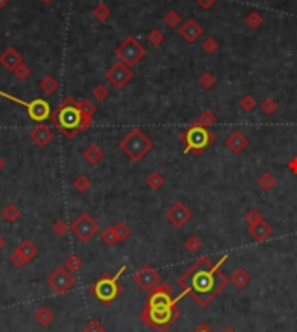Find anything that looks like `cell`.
Returning <instances> with one entry per match:
<instances>
[{"instance_id": "1", "label": "cell", "mask_w": 297, "mask_h": 332, "mask_svg": "<svg viewBox=\"0 0 297 332\" xmlns=\"http://www.w3.org/2000/svg\"><path fill=\"white\" fill-rule=\"evenodd\" d=\"M228 261V254H224L217 261L216 264H211L207 270L198 268L193 272L186 282V287L182 292L188 296H191V299L198 304L200 308H207L222 291L228 287L230 277L226 273H222L221 266Z\"/></svg>"}, {"instance_id": "2", "label": "cell", "mask_w": 297, "mask_h": 332, "mask_svg": "<svg viewBox=\"0 0 297 332\" xmlns=\"http://www.w3.org/2000/svg\"><path fill=\"white\" fill-rule=\"evenodd\" d=\"M49 120L58 127L66 139H73L80 132L82 127V112L78 108V101L75 96H68L63 99V103L51 112Z\"/></svg>"}, {"instance_id": "3", "label": "cell", "mask_w": 297, "mask_h": 332, "mask_svg": "<svg viewBox=\"0 0 297 332\" xmlns=\"http://www.w3.org/2000/svg\"><path fill=\"white\" fill-rule=\"evenodd\" d=\"M153 146H155L153 139L148 136V134L143 132L139 127L130 129L119 143V148L127 155V159L132 160V162H139V160L145 159V157L153 150Z\"/></svg>"}, {"instance_id": "4", "label": "cell", "mask_w": 297, "mask_h": 332, "mask_svg": "<svg viewBox=\"0 0 297 332\" xmlns=\"http://www.w3.org/2000/svg\"><path fill=\"white\" fill-rule=\"evenodd\" d=\"M214 141H216V138H214L211 130L198 127V125H193V124L186 130H182L181 134V143L185 145V153L195 151V155H202Z\"/></svg>"}, {"instance_id": "5", "label": "cell", "mask_w": 297, "mask_h": 332, "mask_svg": "<svg viewBox=\"0 0 297 332\" xmlns=\"http://www.w3.org/2000/svg\"><path fill=\"white\" fill-rule=\"evenodd\" d=\"M124 273H125V266H122L119 272H117L115 275H111V277H110V275H103V277L99 278V280L96 282L93 287H90V292H93L94 298L98 301H101L103 304L113 303V301L119 298L120 292H122L119 278Z\"/></svg>"}, {"instance_id": "6", "label": "cell", "mask_w": 297, "mask_h": 332, "mask_svg": "<svg viewBox=\"0 0 297 332\" xmlns=\"http://www.w3.org/2000/svg\"><path fill=\"white\" fill-rule=\"evenodd\" d=\"M179 317H181V309H179V306H174L170 309H153V308L145 306L141 309L143 324L158 332H165Z\"/></svg>"}, {"instance_id": "7", "label": "cell", "mask_w": 297, "mask_h": 332, "mask_svg": "<svg viewBox=\"0 0 297 332\" xmlns=\"http://www.w3.org/2000/svg\"><path fill=\"white\" fill-rule=\"evenodd\" d=\"M185 292H181L179 296L174 298L172 296V287L167 282H160L155 289H151L148 292V299L145 306L153 308V309H170L174 306H177V303L185 298Z\"/></svg>"}, {"instance_id": "8", "label": "cell", "mask_w": 297, "mask_h": 332, "mask_svg": "<svg viewBox=\"0 0 297 332\" xmlns=\"http://www.w3.org/2000/svg\"><path fill=\"white\" fill-rule=\"evenodd\" d=\"M115 56L119 58L120 63L132 68L146 56V49H145V46H141V42H139L136 37H127V38H124V42H120L119 46H117Z\"/></svg>"}, {"instance_id": "9", "label": "cell", "mask_w": 297, "mask_h": 332, "mask_svg": "<svg viewBox=\"0 0 297 332\" xmlns=\"http://www.w3.org/2000/svg\"><path fill=\"white\" fill-rule=\"evenodd\" d=\"M0 98H6V99H9V101L25 106L26 112H28L30 119H32L33 122H38V124H42L43 120H47V119H49V115H51V106H49V103H47L45 99L37 98V99H32V101H23V99L16 98V96L4 93V91H0Z\"/></svg>"}, {"instance_id": "10", "label": "cell", "mask_w": 297, "mask_h": 332, "mask_svg": "<svg viewBox=\"0 0 297 332\" xmlns=\"http://www.w3.org/2000/svg\"><path fill=\"white\" fill-rule=\"evenodd\" d=\"M70 230H72V233L77 237L78 242L87 244L98 235L99 225L96 223V219L90 216V214L82 212L80 216H77V219L70 225Z\"/></svg>"}, {"instance_id": "11", "label": "cell", "mask_w": 297, "mask_h": 332, "mask_svg": "<svg viewBox=\"0 0 297 332\" xmlns=\"http://www.w3.org/2000/svg\"><path fill=\"white\" fill-rule=\"evenodd\" d=\"M75 275L68 272L64 266H59L47 277V285L51 287V291H54L56 294H66L68 291H72L75 287Z\"/></svg>"}, {"instance_id": "12", "label": "cell", "mask_w": 297, "mask_h": 332, "mask_svg": "<svg viewBox=\"0 0 297 332\" xmlns=\"http://www.w3.org/2000/svg\"><path fill=\"white\" fill-rule=\"evenodd\" d=\"M104 78H106V82H110L113 89L122 91L134 78V73H132V70L127 67V64H124V63H120V61H119V63L111 64V67L106 70Z\"/></svg>"}, {"instance_id": "13", "label": "cell", "mask_w": 297, "mask_h": 332, "mask_svg": "<svg viewBox=\"0 0 297 332\" xmlns=\"http://www.w3.org/2000/svg\"><path fill=\"white\" fill-rule=\"evenodd\" d=\"M165 219H167L169 225L174 226V228H182V226H186L188 223L193 219V211H191L185 202L177 200V202H174L167 209Z\"/></svg>"}, {"instance_id": "14", "label": "cell", "mask_w": 297, "mask_h": 332, "mask_svg": "<svg viewBox=\"0 0 297 332\" xmlns=\"http://www.w3.org/2000/svg\"><path fill=\"white\" fill-rule=\"evenodd\" d=\"M37 252H38V249L32 240H23V242L16 247V251L12 252V256L9 257V263L12 266H16V268H23L25 264H28L30 261L35 259Z\"/></svg>"}, {"instance_id": "15", "label": "cell", "mask_w": 297, "mask_h": 332, "mask_svg": "<svg viewBox=\"0 0 297 332\" xmlns=\"http://www.w3.org/2000/svg\"><path fill=\"white\" fill-rule=\"evenodd\" d=\"M132 278H134V282H136L138 285L141 287L143 291H146V292H150L151 289H155V287L162 282L160 273L156 272V270L153 268L151 264L141 266V268H139L138 272L134 273Z\"/></svg>"}, {"instance_id": "16", "label": "cell", "mask_w": 297, "mask_h": 332, "mask_svg": "<svg viewBox=\"0 0 297 332\" xmlns=\"http://www.w3.org/2000/svg\"><path fill=\"white\" fill-rule=\"evenodd\" d=\"M177 30H179L181 38L188 43L196 42L203 35V26L195 19H186L185 23H181V26H179Z\"/></svg>"}, {"instance_id": "17", "label": "cell", "mask_w": 297, "mask_h": 332, "mask_svg": "<svg viewBox=\"0 0 297 332\" xmlns=\"http://www.w3.org/2000/svg\"><path fill=\"white\" fill-rule=\"evenodd\" d=\"M224 145L231 153L238 155L247 150L248 145H250V139H248L247 134H243L242 130H233V132H230L228 138L224 139Z\"/></svg>"}, {"instance_id": "18", "label": "cell", "mask_w": 297, "mask_h": 332, "mask_svg": "<svg viewBox=\"0 0 297 332\" xmlns=\"http://www.w3.org/2000/svg\"><path fill=\"white\" fill-rule=\"evenodd\" d=\"M30 139H32L37 146L45 148L52 139H54V132H52V129L49 127V125L40 124V125H37V127H33L32 130H30Z\"/></svg>"}, {"instance_id": "19", "label": "cell", "mask_w": 297, "mask_h": 332, "mask_svg": "<svg viewBox=\"0 0 297 332\" xmlns=\"http://www.w3.org/2000/svg\"><path fill=\"white\" fill-rule=\"evenodd\" d=\"M23 63V56L14 47H7L6 51L0 54V64L7 70V72H14V70Z\"/></svg>"}, {"instance_id": "20", "label": "cell", "mask_w": 297, "mask_h": 332, "mask_svg": "<svg viewBox=\"0 0 297 332\" xmlns=\"http://www.w3.org/2000/svg\"><path fill=\"white\" fill-rule=\"evenodd\" d=\"M247 231L254 242H264V240H268L273 235V226L264 219L261 223H256V225H250Z\"/></svg>"}, {"instance_id": "21", "label": "cell", "mask_w": 297, "mask_h": 332, "mask_svg": "<svg viewBox=\"0 0 297 332\" xmlns=\"http://www.w3.org/2000/svg\"><path fill=\"white\" fill-rule=\"evenodd\" d=\"M78 108H80L82 112V127H80V132L82 130H87L93 125V117L96 115V104L93 101H89V99H82V101H78Z\"/></svg>"}, {"instance_id": "22", "label": "cell", "mask_w": 297, "mask_h": 332, "mask_svg": "<svg viewBox=\"0 0 297 332\" xmlns=\"http://www.w3.org/2000/svg\"><path fill=\"white\" fill-rule=\"evenodd\" d=\"M212 263H211V259H209V257H200V259H195L193 263H191V266L188 270H185V272L181 273V277L177 278V283H179V287H181V289H185L186 287V282H188V278L191 277V275H193V272H196V270L198 268H203V266H211Z\"/></svg>"}, {"instance_id": "23", "label": "cell", "mask_w": 297, "mask_h": 332, "mask_svg": "<svg viewBox=\"0 0 297 332\" xmlns=\"http://www.w3.org/2000/svg\"><path fill=\"white\" fill-rule=\"evenodd\" d=\"M250 280H252V277L245 268H237L233 273L230 275V283H233L237 289H243V287H247L248 283H250Z\"/></svg>"}, {"instance_id": "24", "label": "cell", "mask_w": 297, "mask_h": 332, "mask_svg": "<svg viewBox=\"0 0 297 332\" xmlns=\"http://www.w3.org/2000/svg\"><path fill=\"white\" fill-rule=\"evenodd\" d=\"M84 159L89 162L90 165H99L103 162V159H104V151H103V148L101 146H98V145H89L84 150Z\"/></svg>"}, {"instance_id": "25", "label": "cell", "mask_w": 297, "mask_h": 332, "mask_svg": "<svg viewBox=\"0 0 297 332\" xmlns=\"http://www.w3.org/2000/svg\"><path fill=\"white\" fill-rule=\"evenodd\" d=\"M35 320H37L38 325L47 327L52 324V320H54V313H52V309L49 306H40L35 312Z\"/></svg>"}, {"instance_id": "26", "label": "cell", "mask_w": 297, "mask_h": 332, "mask_svg": "<svg viewBox=\"0 0 297 332\" xmlns=\"http://www.w3.org/2000/svg\"><path fill=\"white\" fill-rule=\"evenodd\" d=\"M277 183H278L277 178H275L271 172H263L259 178H257V186H259L261 190L264 191V193H269L271 190H275Z\"/></svg>"}, {"instance_id": "27", "label": "cell", "mask_w": 297, "mask_h": 332, "mask_svg": "<svg viewBox=\"0 0 297 332\" xmlns=\"http://www.w3.org/2000/svg\"><path fill=\"white\" fill-rule=\"evenodd\" d=\"M111 16V9L106 6L104 2H99L96 4L94 9H93V17L96 21H99V23H104V21H108Z\"/></svg>"}, {"instance_id": "28", "label": "cell", "mask_w": 297, "mask_h": 332, "mask_svg": "<svg viewBox=\"0 0 297 332\" xmlns=\"http://www.w3.org/2000/svg\"><path fill=\"white\" fill-rule=\"evenodd\" d=\"M216 120H217L216 113L211 110H205L202 112V115L193 122V125H198V127H203V129H211L212 125L216 124Z\"/></svg>"}, {"instance_id": "29", "label": "cell", "mask_w": 297, "mask_h": 332, "mask_svg": "<svg viewBox=\"0 0 297 332\" xmlns=\"http://www.w3.org/2000/svg\"><path fill=\"white\" fill-rule=\"evenodd\" d=\"M40 89H42V93L43 94H54L56 91L59 89V82H58V78L56 77H52V75H45L40 80Z\"/></svg>"}, {"instance_id": "30", "label": "cell", "mask_w": 297, "mask_h": 332, "mask_svg": "<svg viewBox=\"0 0 297 332\" xmlns=\"http://www.w3.org/2000/svg\"><path fill=\"white\" fill-rule=\"evenodd\" d=\"M2 217L7 223H16L21 217V209L14 204H7L6 207L2 209Z\"/></svg>"}, {"instance_id": "31", "label": "cell", "mask_w": 297, "mask_h": 332, "mask_svg": "<svg viewBox=\"0 0 297 332\" xmlns=\"http://www.w3.org/2000/svg\"><path fill=\"white\" fill-rule=\"evenodd\" d=\"M264 23V17L263 14H261L259 11H250L248 14L245 16V25L248 26L250 30H257V28H261Z\"/></svg>"}, {"instance_id": "32", "label": "cell", "mask_w": 297, "mask_h": 332, "mask_svg": "<svg viewBox=\"0 0 297 332\" xmlns=\"http://www.w3.org/2000/svg\"><path fill=\"white\" fill-rule=\"evenodd\" d=\"M113 231H115V235H117V240H119V244L122 242H125L130 235H132V231H130V228L127 225H125L124 221H119V223H115L113 225Z\"/></svg>"}, {"instance_id": "33", "label": "cell", "mask_w": 297, "mask_h": 332, "mask_svg": "<svg viewBox=\"0 0 297 332\" xmlns=\"http://www.w3.org/2000/svg\"><path fill=\"white\" fill-rule=\"evenodd\" d=\"M99 238H101V242L104 244V246H108V247H113V246H117V244H119L115 231H113V226L104 228L101 233H99Z\"/></svg>"}, {"instance_id": "34", "label": "cell", "mask_w": 297, "mask_h": 332, "mask_svg": "<svg viewBox=\"0 0 297 332\" xmlns=\"http://www.w3.org/2000/svg\"><path fill=\"white\" fill-rule=\"evenodd\" d=\"M146 185L150 190H160L165 185V178L160 172H151L146 176Z\"/></svg>"}, {"instance_id": "35", "label": "cell", "mask_w": 297, "mask_h": 332, "mask_svg": "<svg viewBox=\"0 0 297 332\" xmlns=\"http://www.w3.org/2000/svg\"><path fill=\"white\" fill-rule=\"evenodd\" d=\"M198 84H200V87H202V89L211 91L212 87L217 84V78H216V75H214V73L205 72V73H202V75L198 77Z\"/></svg>"}, {"instance_id": "36", "label": "cell", "mask_w": 297, "mask_h": 332, "mask_svg": "<svg viewBox=\"0 0 297 332\" xmlns=\"http://www.w3.org/2000/svg\"><path fill=\"white\" fill-rule=\"evenodd\" d=\"M202 240H200L196 235H190V237L186 238V242H185V249L188 252H191V254H196V252H200L202 251Z\"/></svg>"}, {"instance_id": "37", "label": "cell", "mask_w": 297, "mask_h": 332, "mask_svg": "<svg viewBox=\"0 0 297 332\" xmlns=\"http://www.w3.org/2000/svg\"><path fill=\"white\" fill-rule=\"evenodd\" d=\"M82 266H84V261H82L77 254H72V256H68L66 259H64V268H66L68 272H72V273L82 270Z\"/></svg>"}, {"instance_id": "38", "label": "cell", "mask_w": 297, "mask_h": 332, "mask_svg": "<svg viewBox=\"0 0 297 332\" xmlns=\"http://www.w3.org/2000/svg\"><path fill=\"white\" fill-rule=\"evenodd\" d=\"M164 23L167 28H179L181 26V14L177 11H169L167 14L164 16Z\"/></svg>"}, {"instance_id": "39", "label": "cell", "mask_w": 297, "mask_h": 332, "mask_svg": "<svg viewBox=\"0 0 297 332\" xmlns=\"http://www.w3.org/2000/svg\"><path fill=\"white\" fill-rule=\"evenodd\" d=\"M219 47H221V42L214 37H207L202 42V49L207 52V54H214V52H217L219 51Z\"/></svg>"}, {"instance_id": "40", "label": "cell", "mask_w": 297, "mask_h": 332, "mask_svg": "<svg viewBox=\"0 0 297 332\" xmlns=\"http://www.w3.org/2000/svg\"><path fill=\"white\" fill-rule=\"evenodd\" d=\"M240 108H242L243 112H252V110H256V106H257V101H256V98L252 94H245V96H242V99H240Z\"/></svg>"}, {"instance_id": "41", "label": "cell", "mask_w": 297, "mask_h": 332, "mask_svg": "<svg viewBox=\"0 0 297 332\" xmlns=\"http://www.w3.org/2000/svg\"><path fill=\"white\" fill-rule=\"evenodd\" d=\"M261 110H263L264 115H273V113H277L278 110V103L275 101L273 98H264L263 101H261Z\"/></svg>"}, {"instance_id": "42", "label": "cell", "mask_w": 297, "mask_h": 332, "mask_svg": "<svg viewBox=\"0 0 297 332\" xmlns=\"http://www.w3.org/2000/svg\"><path fill=\"white\" fill-rule=\"evenodd\" d=\"M243 219H245L247 225L250 226V225H256V223L264 221V217H263V214H261V211H257V209H248Z\"/></svg>"}, {"instance_id": "43", "label": "cell", "mask_w": 297, "mask_h": 332, "mask_svg": "<svg viewBox=\"0 0 297 332\" xmlns=\"http://www.w3.org/2000/svg\"><path fill=\"white\" fill-rule=\"evenodd\" d=\"M148 42H150L151 46H155V47L162 46V43L165 42V35H164V32H160L158 28H156V30H151V32L148 33Z\"/></svg>"}, {"instance_id": "44", "label": "cell", "mask_w": 297, "mask_h": 332, "mask_svg": "<svg viewBox=\"0 0 297 332\" xmlns=\"http://www.w3.org/2000/svg\"><path fill=\"white\" fill-rule=\"evenodd\" d=\"M73 186H75V190L78 191V193H85V191L90 188V179L87 176H78L75 181H73Z\"/></svg>"}, {"instance_id": "45", "label": "cell", "mask_w": 297, "mask_h": 332, "mask_svg": "<svg viewBox=\"0 0 297 332\" xmlns=\"http://www.w3.org/2000/svg\"><path fill=\"white\" fill-rule=\"evenodd\" d=\"M93 96L98 101H106V99L110 98V91H108V87L104 84H99L93 89Z\"/></svg>"}, {"instance_id": "46", "label": "cell", "mask_w": 297, "mask_h": 332, "mask_svg": "<svg viewBox=\"0 0 297 332\" xmlns=\"http://www.w3.org/2000/svg\"><path fill=\"white\" fill-rule=\"evenodd\" d=\"M68 230H70L68 223L63 221V219H58L54 225H52V231H54L56 237H64V235L68 233Z\"/></svg>"}, {"instance_id": "47", "label": "cell", "mask_w": 297, "mask_h": 332, "mask_svg": "<svg viewBox=\"0 0 297 332\" xmlns=\"http://www.w3.org/2000/svg\"><path fill=\"white\" fill-rule=\"evenodd\" d=\"M12 73L16 75L17 80H26V78L32 75V70L28 68V64H26V63H21L19 67H17Z\"/></svg>"}, {"instance_id": "48", "label": "cell", "mask_w": 297, "mask_h": 332, "mask_svg": "<svg viewBox=\"0 0 297 332\" xmlns=\"http://www.w3.org/2000/svg\"><path fill=\"white\" fill-rule=\"evenodd\" d=\"M82 332H108V329L99 320H90L89 324L82 329Z\"/></svg>"}, {"instance_id": "49", "label": "cell", "mask_w": 297, "mask_h": 332, "mask_svg": "<svg viewBox=\"0 0 297 332\" xmlns=\"http://www.w3.org/2000/svg\"><path fill=\"white\" fill-rule=\"evenodd\" d=\"M196 4H198V7L202 9H211L216 6V0H196Z\"/></svg>"}, {"instance_id": "50", "label": "cell", "mask_w": 297, "mask_h": 332, "mask_svg": "<svg viewBox=\"0 0 297 332\" xmlns=\"http://www.w3.org/2000/svg\"><path fill=\"white\" fill-rule=\"evenodd\" d=\"M287 167H289V170L292 174H295V176H297V155L290 160L289 164H287Z\"/></svg>"}, {"instance_id": "51", "label": "cell", "mask_w": 297, "mask_h": 332, "mask_svg": "<svg viewBox=\"0 0 297 332\" xmlns=\"http://www.w3.org/2000/svg\"><path fill=\"white\" fill-rule=\"evenodd\" d=\"M193 332H214V330H212L211 327H209V325H207V324H205V322H203V324H200V325L196 327V329L193 330Z\"/></svg>"}, {"instance_id": "52", "label": "cell", "mask_w": 297, "mask_h": 332, "mask_svg": "<svg viewBox=\"0 0 297 332\" xmlns=\"http://www.w3.org/2000/svg\"><path fill=\"white\" fill-rule=\"evenodd\" d=\"M4 247H6V237L0 235V251H4Z\"/></svg>"}, {"instance_id": "53", "label": "cell", "mask_w": 297, "mask_h": 332, "mask_svg": "<svg viewBox=\"0 0 297 332\" xmlns=\"http://www.w3.org/2000/svg\"><path fill=\"white\" fill-rule=\"evenodd\" d=\"M7 2H9V0H0V11H2V9L7 6Z\"/></svg>"}, {"instance_id": "54", "label": "cell", "mask_w": 297, "mask_h": 332, "mask_svg": "<svg viewBox=\"0 0 297 332\" xmlns=\"http://www.w3.org/2000/svg\"><path fill=\"white\" fill-rule=\"evenodd\" d=\"M4 165H6V160H4V159H2V157H0V170H2V169H4Z\"/></svg>"}, {"instance_id": "55", "label": "cell", "mask_w": 297, "mask_h": 332, "mask_svg": "<svg viewBox=\"0 0 297 332\" xmlns=\"http://www.w3.org/2000/svg\"><path fill=\"white\" fill-rule=\"evenodd\" d=\"M222 332H237V330H235V329H224Z\"/></svg>"}, {"instance_id": "56", "label": "cell", "mask_w": 297, "mask_h": 332, "mask_svg": "<svg viewBox=\"0 0 297 332\" xmlns=\"http://www.w3.org/2000/svg\"><path fill=\"white\" fill-rule=\"evenodd\" d=\"M40 2H42V4H51L52 0H40Z\"/></svg>"}]
</instances>
